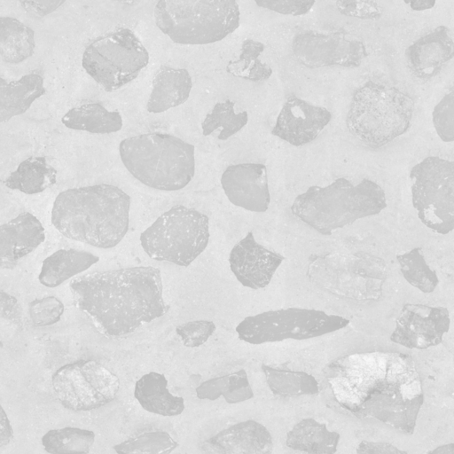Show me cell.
Wrapping results in <instances>:
<instances>
[{"mask_svg":"<svg viewBox=\"0 0 454 454\" xmlns=\"http://www.w3.org/2000/svg\"><path fill=\"white\" fill-rule=\"evenodd\" d=\"M64 304L55 296L34 300L29 303L28 313L35 326H48L59 321Z\"/></svg>","mask_w":454,"mask_h":454,"instance_id":"37","label":"cell"},{"mask_svg":"<svg viewBox=\"0 0 454 454\" xmlns=\"http://www.w3.org/2000/svg\"><path fill=\"white\" fill-rule=\"evenodd\" d=\"M285 257L257 243L252 231L231 250L230 268L237 280L245 287H266Z\"/></svg>","mask_w":454,"mask_h":454,"instance_id":"17","label":"cell"},{"mask_svg":"<svg viewBox=\"0 0 454 454\" xmlns=\"http://www.w3.org/2000/svg\"><path fill=\"white\" fill-rule=\"evenodd\" d=\"M340 437L339 433L329 431L325 424L307 418L286 434V444L292 450L307 454H334Z\"/></svg>","mask_w":454,"mask_h":454,"instance_id":"25","label":"cell"},{"mask_svg":"<svg viewBox=\"0 0 454 454\" xmlns=\"http://www.w3.org/2000/svg\"><path fill=\"white\" fill-rule=\"evenodd\" d=\"M332 119L331 112L296 96L283 105L271 134L294 146L312 142Z\"/></svg>","mask_w":454,"mask_h":454,"instance_id":"15","label":"cell"},{"mask_svg":"<svg viewBox=\"0 0 454 454\" xmlns=\"http://www.w3.org/2000/svg\"><path fill=\"white\" fill-rule=\"evenodd\" d=\"M221 184L233 205L252 212H265L268 209L270 195L264 164L230 165L222 174Z\"/></svg>","mask_w":454,"mask_h":454,"instance_id":"16","label":"cell"},{"mask_svg":"<svg viewBox=\"0 0 454 454\" xmlns=\"http://www.w3.org/2000/svg\"><path fill=\"white\" fill-rule=\"evenodd\" d=\"M192 87V77L187 69L161 67L153 80L147 111L160 114L182 105L188 99Z\"/></svg>","mask_w":454,"mask_h":454,"instance_id":"21","label":"cell"},{"mask_svg":"<svg viewBox=\"0 0 454 454\" xmlns=\"http://www.w3.org/2000/svg\"><path fill=\"white\" fill-rule=\"evenodd\" d=\"M209 236L206 215L176 205L141 233L140 244L153 260L187 267L206 249Z\"/></svg>","mask_w":454,"mask_h":454,"instance_id":"8","label":"cell"},{"mask_svg":"<svg viewBox=\"0 0 454 454\" xmlns=\"http://www.w3.org/2000/svg\"><path fill=\"white\" fill-rule=\"evenodd\" d=\"M265 46L262 43L247 39L242 43L238 59L230 61L226 71L231 75L251 82H262L270 77L272 68L260 59Z\"/></svg>","mask_w":454,"mask_h":454,"instance_id":"32","label":"cell"},{"mask_svg":"<svg viewBox=\"0 0 454 454\" xmlns=\"http://www.w3.org/2000/svg\"><path fill=\"white\" fill-rule=\"evenodd\" d=\"M57 182V170L43 156H31L21 161L4 181L12 190L26 194L43 192Z\"/></svg>","mask_w":454,"mask_h":454,"instance_id":"27","label":"cell"},{"mask_svg":"<svg viewBox=\"0 0 454 454\" xmlns=\"http://www.w3.org/2000/svg\"><path fill=\"white\" fill-rule=\"evenodd\" d=\"M0 121H8L14 116L24 114L32 103L44 95L43 78L32 73L17 81L7 82L0 78Z\"/></svg>","mask_w":454,"mask_h":454,"instance_id":"23","label":"cell"},{"mask_svg":"<svg viewBox=\"0 0 454 454\" xmlns=\"http://www.w3.org/2000/svg\"><path fill=\"white\" fill-rule=\"evenodd\" d=\"M178 443L165 431L145 432L114 446L117 454H170Z\"/></svg>","mask_w":454,"mask_h":454,"instance_id":"35","label":"cell"},{"mask_svg":"<svg viewBox=\"0 0 454 454\" xmlns=\"http://www.w3.org/2000/svg\"><path fill=\"white\" fill-rule=\"evenodd\" d=\"M167 386L163 374L151 372L136 382L134 397L149 412L166 417L179 415L184 410V400L173 395Z\"/></svg>","mask_w":454,"mask_h":454,"instance_id":"22","label":"cell"},{"mask_svg":"<svg viewBox=\"0 0 454 454\" xmlns=\"http://www.w3.org/2000/svg\"><path fill=\"white\" fill-rule=\"evenodd\" d=\"M315 1L308 0H262L255 1L259 7L268 9L284 15L301 16L308 13L315 4Z\"/></svg>","mask_w":454,"mask_h":454,"instance_id":"39","label":"cell"},{"mask_svg":"<svg viewBox=\"0 0 454 454\" xmlns=\"http://www.w3.org/2000/svg\"><path fill=\"white\" fill-rule=\"evenodd\" d=\"M410 6L416 11H421L425 9L432 8L435 2L434 1H412L407 3Z\"/></svg>","mask_w":454,"mask_h":454,"instance_id":"46","label":"cell"},{"mask_svg":"<svg viewBox=\"0 0 454 454\" xmlns=\"http://www.w3.org/2000/svg\"><path fill=\"white\" fill-rule=\"evenodd\" d=\"M337 10L345 16L360 19H377L381 15V9L373 1H337Z\"/></svg>","mask_w":454,"mask_h":454,"instance_id":"40","label":"cell"},{"mask_svg":"<svg viewBox=\"0 0 454 454\" xmlns=\"http://www.w3.org/2000/svg\"><path fill=\"white\" fill-rule=\"evenodd\" d=\"M411 201L420 221L433 231L454 230V160L428 156L410 172Z\"/></svg>","mask_w":454,"mask_h":454,"instance_id":"11","label":"cell"},{"mask_svg":"<svg viewBox=\"0 0 454 454\" xmlns=\"http://www.w3.org/2000/svg\"><path fill=\"white\" fill-rule=\"evenodd\" d=\"M450 325V313L444 307L406 303L390 340L408 348H427L442 342Z\"/></svg>","mask_w":454,"mask_h":454,"instance_id":"14","label":"cell"},{"mask_svg":"<svg viewBox=\"0 0 454 454\" xmlns=\"http://www.w3.org/2000/svg\"><path fill=\"white\" fill-rule=\"evenodd\" d=\"M149 63V53L129 28L93 40L84 50L82 65L106 92L118 90L137 77Z\"/></svg>","mask_w":454,"mask_h":454,"instance_id":"9","label":"cell"},{"mask_svg":"<svg viewBox=\"0 0 454 454\" xmlns=\"http://www.w3.org/2000/svg\"><path fill=\"white\" fill-rule=\"evenodd\" d=\"M336 400L359 418L412 434L424 393L411 356L395 352L348 355L329 365Z\"/></svg>","mask_w":454,"mask_h":454,"instance_id":"1","label":"cell"},{"mask_svg":"<svg viewBox=\"0 0 454 454\" xmlns=\"http://www.w3.org/2000/svg\"><path fill=\"white\" fill-rule=\"evenodd\" d=\"M387 207L384 190L364 178L354 185L339 177L327 186L312 185L298 195L291 207L293 215L323 235L355 221L379 214Z\"/></svg>","mask_w":454,"mask_h":454,"instance_id":"4","label":"cell"},{"mask_svg":"<svg viewBox=\"0 0 454 454\" xmlns=\"http://www.w3.org/2000/svg\"><path fill=\"white\" fill-rule=\"evenodd\" d=\"M129 207L130 197L112 184L71 188L56 197L51 223L70 239L111 248L128 231Z\"/></svg>","mask_w":454,"mask_h":454,"instance_id":"3","label":"cell"},{"mask_svg":"<svg viewBox=\"0 0 454 454\" xmlns=\"http://www.w3.org/2000/svg\"><path fill=\"white\" fill-rule=\"evenodd\" d=\"M68 129L94 134H110L122 128V118L118 111L110 112L99 103L74 107L61 119Z\"/></svg>","mask_w":454,"mask_h":454,"instance_id":"26","label":"cell"},{"mask_svg":"<svg viewBox=\"0 0 454 454\" xmlns=\"http://www.w3.org/2000/svg\"><path fill=\"white\" fill-rule=\"evenodd\" d=\"M64 3L65 1H20L27 12L39 17L52 12Z\"/></svg>","mask_w":454,"mask_h":454,"instance_id":"42","label":"cell"},{"mask_svg":"<svg viewBox=\"0 0 454 454\" xmlns=\"http://www.w3.org/2000/svg\"><path fill=\"white\" fill-rule=\"evenodd\" d=\"M267 384L275 395L281 396L316 395L318 384L316 379L304 372L273 368L262 364Z\"/></svg>","mask_w":454,"mask_h":454,"instance_id":"30","label":"cell"},{"mask_svg":"<svg viewBox=\"0 0 454 454\" xmlns=\"http://www.w3.org/2000/svg\"><path fill=\"white\" fill-rule=\"evenodd\" d=\"M427 454H454V442L438 446Z\"/></svg>","mask_w":454,"mask_h":454,"instance_id":"45","label":"cell"},{"mask_svg":"<svg viewBox=\"0 0 454 454\" xmlns=\"http://www.w3.org/2000/svg\"><path fill=\"white\" fill-rule=\"evenodd\" d=\"M349 321L314 309L288 308L245 317L237 326L240 340L253 345L307 340L339 331Z\"/></svg>","mask_w":454,"mask_h":454,"instance_id":"10","label":"cell"},{"mask_svg":"<svg viewBox=\"0 0 454 454\" xmlns=\"http://www.w3.org/2000/svg\"><path fill=\"white\" fill-rule=\"evenodd\" d=\"M292 51L296 59L309 68L357 67L368 56L361 41L348 39L343 32L299 33L293 39Z\"/></svg>","mask_w":454,"mask_h":454,"instance_id":"13","label":"cell"},{"mask_svg":"<svg viewBox=\"0 0 454 454\" xmlns=\"http://www.w3.org/2000/svg\"><path fill=\"white\" fill-rule=\"evenodd\" d=\"M69 286L75 307L107 337L133 333L169 309L162 296L160 270L152 266L89 273Z\"/></svg>","mask_w":454,"mask_h":454,"instance_id":"2","label":"cell"},{"mask_svg":"<svg viewBox=\"0 0 454 454\" xmlns=\"http://www.w3.org/2000/svg\"><path fill=\"white\" fill-rule=\"evenodd\" d=\"M194 152L193 145L158 132L128 137L119 145L127 170L146 186L161 191H177L192 181Z\"/></svg>","mask_w":454,"mask_h":454,"instance_id":"5","label":"cell"},{"mask_svg":"<svg viewBox=\"0 0 454 454\" xmlns=\"http://www.w3.org/2000/svg\"><path fill=\"white\" fill-rule=\"evenodd\" d=\"M98 261V256L86 251L59 249L43 260L38 278L45 286L57 287Z\"/></svg>","mask_w":454,"mask_h":454,"instance_id":"24","label":"cell"},{"mask_svg":"<svg viewBox=\"0 0 454 454\" xmlns=\"http://www.w3.org/2000/svg\"><path fill=\"white\" fill-rule=\"evenodd\" d=\"M157 27L174 43L208 44L223 40L239 27L236 1L160 0L154 7Z\"/></svg>","mask_w":454,"mask_h":454,"instance_id":"7","label":"cell"},{"mask_svg":"<svg viewBox=\"0 0 454 454\" xmlns=\"http://www.w3.org/2000/svg\"><path fill=\"white\" fill-rule=\"evenodd\" d=\"M407 65L411 73L421 80L435 76L444 64L454 58V42L445 26L417 39L405 51Z\"/></svg>","mask_w":454,"mask_h":454,"instance_id":"19","label":"cell"},{"mask_svg":"<svg viewBox=\"0 0 454 454\" xmlns=\"http://www.w3.org/2000/svg\"><path fill=\"white\" fill-rule=\"evenodd\" d=\"M42 445L50 454H88L95 442L91 430L66 427L48 431Z\"/></svg>","mask_w":454,"mask_h":454,"instance_id":"31","label":"cell"},{"mask_svg":"<svg viewBox=\"0 0 454 454\" xmlns=\"http://www.w3.org/2000/svg\"><path fill=\"white\" fill-rule=\"evenodd\" d=\"M0 296L2 317L11 320L14 323H19V306L16 298L7 293H4L3 290L0 292Z\"/></svg>","mask_w":454,"mask_h":454,"instance_id":"43","label":"cell"},{"mask_svg":"<svg viewBox=\"0 0 454 454\" xmlns=\"http://www.w3.org/2000/svg\"><path fill=\"white\" fill-rule=\"evenodd\" d=\"M356 454H408L395 445L385 442L362 441L357 448Z\"/></svg>","mask_w":454,"mask_h":454,"instance_id":"41","label":"cell"},{"mask_svg":"<svg viewBox=\"0 0 454 454\" xmlns=\"http://www.w3.org/2000/svg\"><path fill=\"white\" fill-rule=\"evenodd\" d=\"M413 111L414 101L410 95L395 87L368 81L355 90L346 125L361 143L379 148L408 130Z\"/></svg>","mask_w":454,"mask_h":454,"instance_id":"6","label":"cell"},{"mask_svg":"<svg viewBox=\"0 0 454 454\" xmlns=\"http://www.w3.org/2000/svg\"><path fill=\"white\" fill-rule=\"evenodd\" d=\"M202 449L207 454H271L273 438L263 425L247 419L213 435Z\"/></svg>","mask_w":454,"mask_h":454,"instance_id":"18","label":"cell"},{"mask_svg":"<svg viewBox=\"0 0 454 454\" xmlns=\"http://www.w3.org/2000/svg\"><path fill=\"white\" fill-rule=\"evenodd\" d=\"M215 331V325L207 320L191 321L176 328L183 344L189 348H197L203 345Z\"/></svg>","mask_w":454,"mask_h":454,"instance_id":"38","label":"cell"},{"mask_svg":"<svg viewBox=\"0 0 454 454\" xmlns=\"http://www.w3.org/2000/svg\"><path fill=\"white\" fill-rule=\"evenodd\" d=\"M0 238L1 267L11 270L44 241V228L34 215L23 212L1 225Z\"/></svg>","mask_w":454,"mask_h":454,"instance_id":"20","label":"cell"},{"mask_svg":"<svg viewBox=\"0 0 454 454\" xmlns=\"http://www.w3.org/2000/svg\"><path fill=\"white\" fill-rule=\"evenodd\" d=\"M401 272L405 280L425 294L434 291L439 284L436 271L427 264L420 247L396 255Z\"/></svg>","mask_w":454,"mask_h":454,"instance_id":"34","label":"cell"},{"mask_svg":"<svg viewBox=\"0 0 454 454\" xmlns=\"http://www.w3.org/2000/svg\"><path fill=\"white\" fill-rule=\"evenodd\" d=\"M34 30L12 17H0V54L10 64H19L34 53Z\"/></svg>","mask_w":454,"mask_h":454,"instance_id":"28","label":"cell"},{"mask_svg":"<svg viewBox=\"0 0 454 454\" xmlns=\"http://www.w3.org/2000/svg\"><path fill=\"white\" fill-rule=\"evenodd\" d=\"M61 404L73 411L100 408L117 395L119 378L94 360H79L58 369L51 378Z\"/></svg>","mask_w":454,"mask_h":454,"instance_id":"12","label":"cell"},{"mask_svg":"<svg viewBox=\"0 0 454 454\" xmlns=\"http://www.w3.org/2000/svg\"><path fill=\"white\" fill-rule=\"evenodd\" d=\"M432 121L438 137L443 142L454 141V88L434 106Z\"/></svg>","mask_w":454,"mask_h":454,"instance_id":"36","label":"cell"},{"mask_svg":"<svg viewBox=\"0 0 454 454\" xmlns=\"http://www.w3.org/2000/svg\"><path fill=\"white\" fill-rule=\"evenodd\" d=\"M13 438V431L4 410L1 409V446L7 445Z\"/></svg>","mask_w":454,"mask_h":454,"instance_id":"44","label":"cell"},{"mask_svg":"<svg viewBox=\"0 0 454 454\" xmlns=\"http://www.w3.org/2000/svg\"><path fill=\"white\" fill-rule=\"evenodd\" d=\"M235 103L230 99L216 103L201 123L202 134L209 136L217 129L219 140H227L243 129L248 121L247 111L236 113Z\"/></svg>","mask_w":454,"mask_h":454,"instance_id":"33","label":"cell"},{"mask_svg":"<svg viewBox=\"0 0 454 454\" xmlns=\"http://www.w3.org/2000/svg\"><path fill=\"white\" fill-rule=\"evenodd\" d=\"M199 399L216 400L223 396L230 404L239 403L254 397V393L245 370L213 378L202 382L196 388Z\"/></svg>","mask_w":454,"mask_h":454,"instance_id":"29","label":"cell"}]
</instances>
